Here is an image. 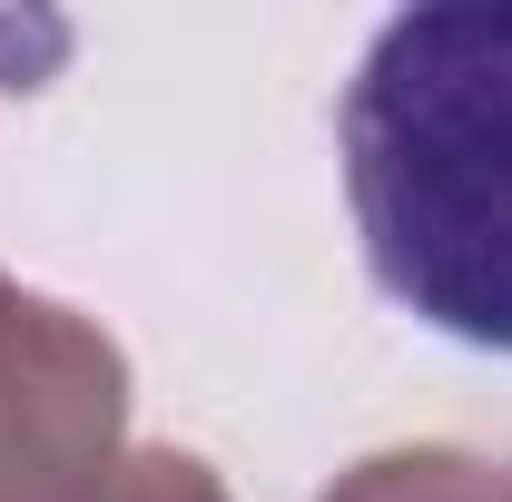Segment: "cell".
<instances>
[{
	"mask_svg": "<svg viewBox=\"0 0 512 502\" xmlns=\"http://www.w3.org/2000/svg\"><path fill=\"white\" fill-rule=\"evenodd\" d=\"M335 148L375 286L453 345L512 355V0L384 20Z\"/></svg>",
	"mask_w": 512,
	"mask_h": 502,
	"instance_id": "1",
	"label": "cell"
},
{
	"mask_svg": "<svg viewBox=\"0 0 512 502\" xmlns=\"http://www.w3.org/2000/svg\"><path fill=\"white\" fill-rule=\"evenodd\" d=\"M128 365L50 296L0 306V502H99L128 463Z\"/></svg>",
	"mask_w": 512,
	"mask_h": 502,
	"instance_id": "2",
	"label": "cell"
},
{
	"mask_svg": "<svg viewBox=\"0 0 512 502\" xmlns=\"http://www.w3.org/2000/svg\"><path fill=\"white\" fill-rule=\"evenodd\" d=\"M325 502H512V453H473V443H394V453H365L355 473H335Z\"/></svg>",
	"mask_w": 512,
	"mask_h": 502,
	"instance_id": "3",
	"label": "cell"
},
{
	"mask_svg": "<svg viewBox=\"0 0 512 502\" xmlns=\"http://www.w3.org/2000/svg\"><path fill=\"white\" fill-rule=\"evenodd\" d=\"M99 502H227V483L197 453H178V443H148V453H128L119 473H109Z\"/></svg>",
	"mask_w": 512,
	"mask_h": 502,
	"instance_id": "4",
	"label": "cell"
},
{
	"mask_svg": "<svg viewBox=\"0 0 512 502\" xmlns=\"http://www.w3.org/2000/svg\"><path fill=\"white\" fill-rule=\"evenodd\" d=\"M10 296H20V286H10V276H0V306H10Z\"/></svg>",
	"mask_w": 512,
	"mask_h": 502,
	"instance_id": "5",
	"label": "cell"
}]
</instances>
